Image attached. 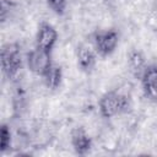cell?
<instances>
[{
    "label": "cell",
    "instance_id": "11",
    "mask_svg": "<svg viewBox=\"0 0 157 157\" xmlns=\"http://www.w3.org/2000/svg\"><path fill=\"white\" fill-rule=\"evenodd\" d=\"M11 141H12V132L11 129L7 124H1L0 128V151L4 153L11 147Z\"/></svg>",
    "mask_w": 157,
    "mask_h": 157
},
{
    "label": "cell",
    "instance_id": "4",
    "mask_svg": "<svg viewBox=\"0 0 157 157\" xmlns=\"http://www.w3.org/2000/svg\"><path fill=\"white\" fill-rule=\"evenodd\" d=\"M53 63L54 61L52 59V52H47L37 47L31 49L26 55V64L28 70L40 77H43V75L48 71Z\"/></svg>",
    "mask_w": 157,
    "mask_h": 157
},
{
    "label": "cell",
    "instance_id": "12",
    "mask_svg": "<svg viewBox=\"0 0 157 157\" xmlns=\"http://www.w3.org/2000/svg\"><path fill=\"white\" fill-rule=\"evenodd\" d=\"M48 7L56 15L61 16L65 13L67 7V0H45Z\"/></svg>",
    "mask_w": 157,
    "mask_h": 157
},
{
    "label": "cell",
    "instance_id": "9",
    "mask_svg": "<svg viewBox=\"0 0 157 157\" xmlns=\"http://www.w3.org/2000/svg\"><path fill=\"white\" fill-rule=\"evenodd\" d=\"M146 65H147L146 58H145V55L141 50H139V49L130 50V53L128 55V67L135 77L140 78V76H141L142 71L145 70Z\"/></svg>",
    "mask_w": 157,
    "mask_h": 157
},
{
    "label": "cell",
    "instance_id": "5",
    "mask_svg": "<svg viewBox=\"0 0 157 157\" xmlns=\"http://www.w3.org/2000/svg\"><path fill=\"white\" fill-rule=\"evenodd\" d=\"M58 39H59V33L56 28L52 23L43 21L39 23L38 29L36 32V39H34L36 45L34 47L44 49L47 52H53Z\"/></svg>",
    "mask_w": 157,
    "mask_h": 157
},
{
    "label": "cell",
    "instance_id": "2",
    "mask_svg": "<svg viewBox=\"0 0 157 157\" xmlns=\"http://www.w3.org/2000/svg\"><path fill=\"white\" fill-rule=\"evenodd\" d=\"M1 69L6 78L13 80L22 69L21 47L17 43H6L1 49Z\"/></svg>",
    "mask_w": 157,
    "mask_h": 157
},
{
    "label": "cell",
    "instance_id": "8",
    "mask_svg": "<svg viewBox=\"0 0 157 157\" xmlns=\"http://www.w3.org/2000/svg\"><path fill=\"white\" fill-rule=\"evenodd\" d=\"M97 56H98V54L96 53L94 48L90 44L82 43L76 49L77 65L85 72H91L94 69V66L97 64Z\"/></svg>",
    "mask_w": 157,
    "mask_h": 157
},
{
    "label": "cell",
    "instance_id": "10",
    "mask_svg": "<svg viewBox=\"0 0 157 157\" xmlns=\"http://www.w3.org/2000/svg\"><path fill=\"white\" fill-rule=\"evenodd\" d=\"M63 69L60 65L53 63L52 66L48 69V71L43 75V81H44V85L49 88V90H56L60 87L61 85V81H63Z\"/></svg>",
    "mask_w": 157,
    "mask_h": 157
},
{
    "label": "cell",
    "instance_id": "7",
    "mask_svg": "<svg viewBox=\"0 0 157 157\" xmlns=\"http://www.w3.org/2000/svg\"><path fill=\"white\" fill-rule=\"evenodd\" d=\"M70 144L75 153L77 155H86L92 148V139L82 126H76L70 132Z\"/></svg>",
    "mask_w": 157,
    "mask_h": 157
},
{
    "label": "cell",
    "instance_id": "3",
    "mask_svg": "<svg viewBox=\"0 0 157 157\" xmlns=\"http://www.w3.org/2000/svg\"><path fill=\"white\" fill-rule=\"evenodd\" d=\"M118 44H119V33L113 28L99 29L94 32L92 36V47L94 48L96 53L102 58H107L112 55L117 50Z\"/></svg>",
    "mask_w": 157,
    "mask_h": 157
},
{
    "label": "cell",
    "instance_id": "1",
    "mask_svg": "<svg viewBox=\"0 0 157 157\" xmlns=\"http://www.w3.org/2000/svg\"><path fill=\"white\" fill-rule=\"evenodd\" d=\"M130 93L121 90H110L104 92L98 99V110L102 118L110 119L128 110L130 107Z\"/></svg>",
    "mask_w": 157,
    "mask_h": 157
},
{
    "label": "cell",
    "instance_id": "6",
    "mask_svg": "<svg viewBox=\"0 0 157 157\" xmlns=\"http://www.w3.org/2000/svg\"><path fill=\"white\" fill-rule=\"evenodd\" d=\"M139 80L145 98L157 103V64H147Z\"/></svg>",
    "mask_w": 157,
    "mask_h": 157
}]
</instances>
